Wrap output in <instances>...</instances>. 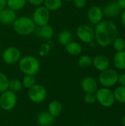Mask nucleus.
Instances as JSON below:
<instances>
[{
	"label": "nucleus",
	"instance_id": "obj_1",
	"mask_svg": "<svg viewBox=\"0 0 125 126\" xmlns=\"http://www.w3.org/2000/svg\"><path fill=\"white\" fill-rule=\"evenodd\" d=\"M118 28L116 24L110 20H104L97 24L94 30V40L101 47H106L113 44L118 37Z\"/></svg>",
	"mask_w": 125,
	"mask_h": 126
},
{
	"label": "nucleus",
	"instance_id": "obj_2",
	"mask_svg": "<svg viewBox=\"0 0 125 126\" xmlns=\"http://www.w3.org/2000/svg\"><path fill=\"white\" fill-rule=\"evenodd\" d=\"M12 25L14 31L22 36L31 35L36 28V25L33 20L27 16L17 17Z\"/></svg>",
	"mask_w": 125,
	"mask_h": 126
},
{
	"label": "nucleus",
	"instance_id": "obj_3",
	"mask_svg": "<svg viewBox=\"0 0 125 126\" xmlns=\"http://www.w3.org/2000/svg\"><path fill=\"white\" fill-rule=\"evenodd\" d=\"M18 66L24 75L35 76L40 71L41 63L36 57L33 55H25L19 60Z\"/></svg>",
	"mask_w": 125,
	"mask_h": 126
},
{
	"label": "nucleus",
	"instance_id": "obj_4",
	"mask_svg": "<svg viewBox=\"0 0 125 126\" xmlns=\"http://www.w3.org/2000/svg\"><path fill=\"white\" fill-rule=\"evenodd\" d=\"M95 94L97 102H98L102 106L105 108L112 107L116 102L113 91H112L110 88L102 87L101 89H98Z\"/></svg>",
	"mask_w": 125,
	"mask_h": 126
},
{
	"label": "nucleus",
	"instance_id": "obj_5",
	"mask_svg": "<svg viewBox=\"0 0 125 126\" xmlns=\"http://www.w3.org/2000/svg\"><path fill=\"white\" fill-rule=\"evenodd\" d=\"M118 72L113 69L108 68L101 72L99 76V83L102 87L111 88L118 83Z\"/></svg>",
	"mask_w": 125,
	"mask_h": 126
},
{
	"label": "nucleus",
	"instance_id": "obj_6",
	"mask_svg": "<svg viewBox=\"0 0 125 126\" xmlns=\"http://www.w3.org/2000/svg\"><path fill=\"white\" fill-rule=\"evenodd\" d=\"M32 19L35 25L39 27L48 24L50 20V11L44 6H38L33 12Z\"/></svg>",
	"mask_w": 125,
	"mask_h": 126
},
{
	"label": "nucleus",
	"instance_id": "obj_7",
	"mask_svg": "<svg viewBox=\"0 0 125 126\" xmlns=\"http://www.w3.org/2000/svg\"><path fill=\"white\" fill-rule=\"evenodd\" d=\"M27 95L29 99L35 103L43 102L47 97V92L46 88L41 84H35L28 89Z\"/></svg>",
	"mask_w": 125,
	"mask_h": 126
},
{
	"label": "nucleus",
	"instance_id": "obj_8",
	"mask_svg": "<svg viewBox=\"0 0 125 126\" xmlns=\"http://www.w3.org/2000/svg\"><path fill=\"white\" fill-rule=\"evenodd\" d=\"M17 103V96L16 94L7 90L0 95V107L4 111H11L13 109Z\"/></svg>",
	"mask_w": 125,
	"mask_h": 126
},
{
	"label": "nucleus",
	"instance_id": "obj_9",
	"mask_svg": "<svg viewBox=\"0 0 125 126\" xmlns=\"http://www.w3.org/2000/svg\"><path fill=\"white\" fill-rule=\"evenodd\" d=\"M21 51L20 49L16 47H9L6 48L2 54H1V58L2 61L8 65H12L18 63L19 60L21 59Z\"/></svg>",
	"mask_w": 125,
	"mask_h": 126
},
{
	"label": "nucleus",
	"instance_id": "obj_10",
	"mask_svg": "<svg viewBox=\"0 0 125 126\" xmlns=\"http://www.w3.org/2000/svg\"><path fill=\"white\" fill-rule=\"evenodd\" d=\"M76 35L79 40L85 44H90L94 41V30L87 24L80 25L76 30Z\"/></svg>",
	"mask_w": 125,
	"mask_h": 126
},
{
	"label": "nucleus",
	"instance_id": "obj_11",
	"mask_svg": "<svg viewBox=\"0 0 125 126\" xmlns=\"http://www.w3.org/2000/svg\"><path fill=\"white\" fill-rule=\"evenodd\" d=\"M16 18V12L7 7L0 11V23L3 25L13 24Z\"/></svg>",
	"mask_w": 125,
	"mask_h": 126
},
{
	"label": "nucleus",
	"instance_id": "obj_12",
	"mask_svg": "<svg viewBox=\"0 0 125 126\" xmlns=\"http://www.w3.org/2000/svg\"><path fill=\"white\" fill-rule=\"evenodd\" d=\"M80 86L85 93H95L99 89L98 82L93 77L84 78L81 81Z\"/></svg>",
	"mask_w": 125,
	"mask_h": 126
},
{
	"label": "nucleus",
	"instance_id": "obj_13",
	"mask_svg": "<svg viewBox=\"0 0 125 126\" xmlns=\"http://www.w3.org/2000/svg\"><path fill=\"white\" fill-rule=\"evenodd\" d=\"M88 21L93 24H97L102 21L104 13L101 7L98 6H92L88 10Z\"/></svg>",
	"mask_w": 125,
	"mask_h": 126
},
{
	"label": "nucleus",
	"instance_id": "obj_14",
	"mask_svg": "<svg viewBox=\"0 0 125 126\" xmlns=\"http://www.w3.org/2000/svg\"><path fill=\"white\" fill-rule=\"evenodd\" d=\"M92 65L97 70L102 72L110 68V61L106 56L102 55H98L93 58Z\"/></svg>",
	"mask_w": 125,
	"mask_h": 126
},
{
	"label": "nucleus",
	"instance_id": "obj_15",
	"mask_svg": "<svg viewBox=\"0 0 125 126\" xmlns=\"http://www.w3.org/2000/svg\"><path fill=\"white\" fill-rule=\"evenodd\" d=\"M121 11L122 8L119 6L116 1H111L105 6L103 13L108 18H114L119 16Z\"/></svg>",
	"mask_w": 125,
	"mask_h": 126
},
{
	"label": "nucleus",
	"instance_id": "obj_16",
	"mask_svg": "<svg viewBox=\"0 0 125 126\" xmlns=\"http://www.w3.org/2000/svg\"><path fill=\"white\" fill-rule=\"evenodd\" d=\"M55 119L48 111H42L37 116V123L40 126H52L55 123Z\"/></svg>",
	"mask_w": 125,
	"mask_h": 126
},
{
	"label": "nucleus",
	"instance_id": "obj_17",
	"mask_svg": "<svg viewBox=\"0 0 125 126\" xmlns=\"http://www.w3.org/2000/svg\"><path fill=\"white\" fill-rule=\"evenodd\" d=\"M52 116L55 118L59 117L62 111H63V106L61 103L58 100H53L51 101L48 106V111H47Z\"/></svg>",
	"mask_w": 125,
	"mask_h": 126
},
{
	"label": "nucleus",
	"instance_id": "obj_18",
	"mask_svg": "<svg viewBox=\"0 0 125 126\" xmlns=\"http://www.w3.org/2000/svg\"><path fill=\"white\" fill-rule=\"evenodd\" d=\"M65 49L69 55L73 56H77L82 53L83 47L80 43L72 41L65 46Z\"/></svg>",
	"mask_w": 125,
	"mask_h": 126
},
{
	"label": "nucleus",
	"instance_id": "obj_19",
	"mask_svg": "<svg viewBox=\"0 0 125 126\" xmlns=\"http://www.w3.org/2000/svg\"><path fill=\"white\" fill-rule=\"evenodd\" d=\"M73 40V34L69 30H63L57 35V41L62 46H66Z\"/></svg>",
	"mask_w": 125,
	"mask_h": 126
},
{
	"label": "nucleus",
	"instance_id": "obj_20",
	"mask_svg": "<svg viewBox=\"0 0 125 126\" xmlns=\"http://www.w3.org/2000/svg\"><path fill=\"white\" fill-rule=\"evenodd\" d=\"M113 63L114 66L119 70H125V51L117 52L113 58Z\"/></svg>",
	"mask_w": 125,
	"mask_h": 126
},
{
	"label": "nucleus",
	"instance_id": "obj_21",
	"mask_svg": "<svg viewBox=\"0 0 125 126\" xmlns=\"http://www.w3.org/2000/svg\"><path fill=\"white\" fill-rule=\"evenodd\" d=\"M39 35L43 39L49 40L54 35V30L49 24L43 25L42 27H40V29H39Z\"/></svg>",
	"mask_w": 125,
	"mask_h": 126
},
{
	"label": "nucleus",
	"instance_id": "obj_22",
	"mask_svg": "<svg viewBox=\"0 0 125 126\" xmlns=\"http://www.w3.org/2000/svg\"><path fill=\"white\" fill-rule=\"evenodd\" d=\"M43 6L49 11L58 10L63 4V0H44Z\"/></svg>",
	"mask_w": 125,
	"mask_h": 126
},
{
	"label": "nucleus",
	"instance_id": "obj_23",
	"mask_svg": "<svg viewBox=\"0 0 125 126\" xmlns=\"http://www.w3.org/2000/svg\"><path fill=\"white\" fill-rule=\"evenodd\" d=\"M27 4V0H7V7L14 11L21 10Z\"/></svg>",
	"mask_w": 125,
	"mask_h": 126
},
{
	"label": "nucleus",
	"instance_id": "obj_24",
	"mask_svg": "<svg viewBox=\"0 0 125 126\" xmlns=\"http://www.w3.org/2000/svg\"><path fill=\"white\" fill-rule=\"evenodd\" d=\"M115 100L119 103L125 104V86H119L113 91Z\"/></svg>",
	"mask_w": 125,
	"mask_h": 126
},
{
	"label": "nucleus",
	"instance_id": "obj_25",
	"mask_svg": "<svg viewBox=\"0 0 125 126\" xmlns=\"http://www.w3.org/2000/svg\"><path fill=\"white\" fill-rule=\"evenodd\" d=\"M77 63L80 67L83 68V69H87L92 66L93 58L88 55H83L79 58Z\"/></svg>",
	"mask_w": 125,
	"mask_h": 126
},
{
	"label": "nucleus",
	"instance_id": "obj_26",
	"mask_svg": "<svg viewBox=\"0 0 125 126\" xmlns=\"http://www.w3.org/2000/svg\"><path fill=\"white\" fill-rule=\"evenodd\" d=\"M22 88H23V85L21 80L18 79H12L9 80L8 90L16 94L17 92H19L20 91H21Z\"/></svg>",
	"mask_w": 125,
	"mask_h": 126
},
{
	"label": "nucleus",
	"instance_id": "obj_27",
	"mask_svg": "<svg viewBox=\"0 0 125 126\" xmlns=\"http://www.w3.org/2000/svg\"><path fill=\"white\" fill-rule=\"evenodd\" d=\"M21 83H22L23 87L29 89L36 84V79L34 75H24V76L22 78Z\"/></svg>",
	"mask_w": 125,
	"mask_h": 126
},
{
	"label": "nucleus",
	"instance_id": "obj_28",
	"mask_svg": "<svg viewBox=\"0 0 125 126\" xmlns=\"http://www.w3.org/2000/svg\"><path fill=\"white\" fill-rule=\"evenodd\" d=\"M113 45L116 52L124 51L125 49V40L122 37H116L113 42Z\"/></svg>",
	"mask_w": 125,
	"mask_h": 126
},
{
	"label": "nucleus",
	"instance_id": "obj_29",
	"mask_svg": "<svg viewBox=\"0 0 125 126\" xmlns=\"http://www.w3.org/2000/svg\"><path fill=\"white\" fill-rule=\"evenodd\" d=\"M9 79L7 75L0 72V93H2L8 89Z\"/></svg>",
	"mask_w": 125,
	"mask_h": 126
},
{
	"label": "nucleus",
	"instance_id": "obj_30",
	"mask_svg": "<svg viewBox=\"0 0 125 126\" xmlns=\"http://www.w3.org/2000/svg\"><path fill=\"white\" fill-rule=\"evenodd\" d=\"M84 101L85 103L92 105L97 102V97L95 93H85L84 96Z\"/></svg>",
	"mask_w": 125,
	"mask_h": 126
},
{
	"label": "nucleus",
	"instance_id": "obj_31",
	"mask_svg": "<svg viewBox=\"0 0 125 126\" xmlns=\"http://www.w3.org/2000/svg\"><path fill=\"white\" fill-rule=\"evenodd\" d=\"M50 49H51V47H50V46H49V44H47V43L43 44L41 46V47H40V49H39V55H40L41 56H45V55H46L49 52Z\"/></svg>",
	"mask_w": 125,
	"mask_h": 126
},
{
	"label": "nucleus",
	"instance_id": "obj_32",
	"mask_svg": "<svg viewBox=\"0 0 125 126\" xmlns=\"http://www.w3.org/2000/svg\"><path fill=\"white\" fill-rule=\"evenodd\" d=\"M72 1H73L74 6L79 9H82V8L85 7L87 4L86 0H73Z\"/></svg>",
	"mask_w": 125,
	"mask_h": 126
},
{
	"label": "nucleus",
	"instance_id": "obj_33",
	"mask_svg": "<svg viewBox=\"0 0 125 126\" xmlns=\"http://www.w3.org/2000/svg\"><path fill=\"white\" fill-rule=\"evenodd\" d=\"M43 1L44 0H27V2L29 3L32 5L37 6V7L43 4Z\"/></svg>",
	"mask_w": 125,
	"mask_h": 126
},
{
	"label": "nucleus",
	"instance_id": "obj_34",
	"mask_svg": "<svg viewBox=\"0 0 125 126\" xmlns=\"http://www.w3.org/2000/svg\"><path fill=\"white\" fill-rule=\"evenodd\" d=\"M118 83H119L120 86H125V73H122L121 75H119Z\"/></svg>",
	"mask_w": 125,
	"mask_h": 126
},
{
	"label": "nucleus",
	"instance_id": "obj_35",
	"mask_svg": "<svg viewBox=\"0 0 125 126\" xmlns=\"http://www.w3.org/2000/svg\"><path fill=\"white\" fill-rule=\"evenodd\" d=\"M7 7V0H0V11Z\"/></svg>",
	"mask_w": 125,
	"mask_h": 126
},
{
	"label": "nucleus",
	"instance_id": "obj_36",
	"mask_svg": "<svg viewBox=\"0 0 125 126\" xmlns=\"http://www.w3.org/2000/svg\"><path fill=\"white\" fill-rule=\"evenodd\" d=\"M117 4L122 9H125V0H117Z\"/></svg>",
	"mask_w": 125,
	"mask_h": 126
},
{
	"label": "nucleus",
	"instance_id": "obj_37",
	"mask_svg": "<svg viewBox=\"0 0 125 126\" xmlns=\"http://www.w3.org/2000/svg\"><path fill=\"white\" fill-rule=\"evenodd\" d=\"M121 21H122V23L123 24L124 27H125V10H124V11L122 12V13Z\"/></svg>",
	"mask_w": 125,
	"mask_h": 126
},
{
	"label": "nucleus",
	"instance_id": "obj_38",
	"mask_svg": "<svg viewBox=\"0 0 125 126\" xmlns=\"http://www.w3.org/2000/svg\"><path fill=\"white\" fill-rule=\"evenodd\" d=\"M89 44L91 47H96V45H97V42H96V41H95V40H94V41H91V42L90 44Z\"/></svg>",
	"mask_w": 125,
	"mask_h": 126
},
{
	"label": "nucleus",
	"instance_id": "obj_39",
	"mask_svg": "<svg viewBox=\"0 0 125 126\" xmlns=\"http://www.w3.org/2000/svg\"><path fill=\"white\" fill-rule=\"evenodd\" d=\"M122 125L123 126H125V114L123 116V118H122Z\"/></svg>",
	"mask_w": 125,
	"mask_h": 126
},
{
	"label": "nucleus",
	"instance_id": "obj_40",
	"mask_svg": "<svg viewBox=\"0 0 125 126\" xmlns=\"http://www.w3.org/2000/svg\"><path fill=\"white\" fill-rule=\"evenodd\" d=\"M63 1H72L73 0H63Z\"/></svg>",
	"mask_w": 125,
	"mask_h": 126
},
{
	"label": "nucleus",
	"instance_id": "obj_41",
	"mask_svg": "<svg viewBox=\"0 0 125 126\" xmlns=\"http://www.w3.org/2000/svg\"><path fill=\"white\" fill-rule=\"evenodd\" d=\"M1 44H0V52H1Z\"/></svg>",
	"mask_w": 125,
	"mask_h": 126
},
{
	"label": "nucleus",
	"instance_id": "obj_42",
	"mask_svg": "<svg viewBox=\"0 0 125 126\" xmlns=\"http://www.w3.org/2000/svg\"><path fill=\"white\" fill-rule=\"evenodd\" d=\"M89 126V125H86V126Z\"/></svg>",
	"mask_w": 125,
	"mask_h": 126
}]
</instances>
